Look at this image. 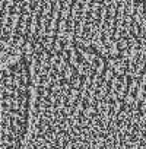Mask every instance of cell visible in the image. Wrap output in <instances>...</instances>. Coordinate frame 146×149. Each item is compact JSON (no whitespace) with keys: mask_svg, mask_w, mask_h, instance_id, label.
I'll list each match as a JSON object with an SVG mask.
<instances>
[{"mask_svg":"<svg viewBox=\"0 0 146 149\" xmlns=\"http://www.w3.org/2000/svg\"><path fill=\"white\" fill-rule=\"evenodd\" d=\"M2 47L29 69L22 149H146L145 0H2Z\"/></svg>","mask_w":146,"mask_h":149,"instance_id":"1","label":"cell"},{"mask_svg":"<svg viewBox=\"0 0 146 149\" xmlns=\"http://www.w3.org/2000/svg\"><path fill=\"white\" fill-rule=\"evenodd\" d=\"M29 124V69L16 50L2 47V149H22Z\"/></svg>","mask_w":146,"mask_h":149,"instance_id":"2","label":"cell"}]
</instances>
